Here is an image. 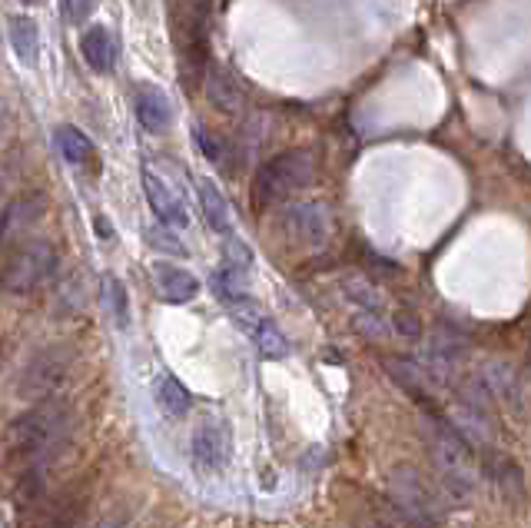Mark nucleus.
I'll use <instances>...</instances> for the list:
<instances>
[{"label":"nucleus","mask_w":531,"mask_h":528,"mask_svg":"<svg viewBox=\"0 0 531 528\" xmlns=\"http://www.w3.org/2000/svg\"><path fill=\"white\" fill-rule=\"evenodd\" d=\"M150 243L156 246V250H166V253H176V256H183L186 250L180 246V240H176L173 233H160V230H150Z\"/></svg>","instance_id":"obj_29"},{"label":"nucleus","mask_w":531,"mask_h":528,"mask_svg":"<svg viewBox=\"0 0 531 528\" xmlns=\"http://www.w3.org/2000/svg\"><path fill=\"white\" fill-rule=\"evenodd\" d=\"M74 366V352L67 346H44L37 356L27 359L24 372L17 379V396L24 402H44L64 386Z\"/></svg>","instance_id":"obj_6"},{"label":"nucleus","mask_w":531,"mask_h":528,"mask_svg":"<svg viewBox=\"0 0 531 528\" xmlns=\"http://www.w3.org/2000/svg\"><path fill=\"white\" fill-rule=\"evenodd\" d=\"M468 346H472V339H468L465 326L462 323H449V319H442L439 326H435L432 333V349H429V366H422L429 372V379H445V372H449L458 359L465 356Z\"/></svg>","instance_id":"obj_9"},{"label":"nucleus","mask_w":531,"mask_h":528,"mask_svg":"<svg viewBox=\"0 0 531 528\" xmlns=\"http://www.w3.org/2000/svg\"><path fill=\"white\" fill-rule=\"evenodd\" d=\"M83 505H87V492L83 489H67L57 499H40L37 505H30L34 512V525L30 528H80Z\"/></svg>","instance_id":"obj_11"},{"label":"nucleus","mask_w":531,"mask_h":528,"mask_svg":"<svg viewBox=\"0 0 531 528\" xmlns=\"http://www.w3.org/2000/svg\"><path fill=\"white\" fill-rule=\"evenodd\" d=\"M193 465L203 475H220L226 472L229 459H233V436H229L226 422L206 419L200 422V429L193 432Z\"/></svg>","instance_id":"obj_8"},{"label":"nucleus","mask_w":531,"mask_h":528,"mask_svg":"<svg viewBox=\"0 0 531 528\" xmlns=\"http://www.w3.org/2000/svg\"><path fill=\"white\" fill-rule=\"evenodd\" d=\"M143 193H147L150 210L160 216V223H166V226H186L190 223V213H186L180 193H176L163 176H156L150 167L143 170Z\"/></svg>","instance_id":"obj_13"},{"label":"nucleus","mask_w":531,"mask_h":528,"mask_svg":"<svg viewBox=\"0 0 531 528\" xmlns=\"http://www.w3.org/2000/svg\"><path fill=\"white\" fill-rule=\"evenodd\" d=\"M80 50H83V60L97 74H110L117 67V40H113L107 27H90L80 40Z\"/></svg>","instance_id":"obj_18"},{"label":"nucleus","mask_w":531,"mask_h":528,"mask_svg":"<svg viewBox=\"0 0 531 528\" xmlns=\"http://www.w3.org/2000/svg\"><path fill=\"white\" fill-rule=\"evenodd\" d=\"M4 359H7V346H4V339H0V366H4Z\"/></svg>","instance_id":"obj_31"},{"label":"nucleus","mask_w":531,"mask_h":528,"mask_svg":"<svg viewBox=\"0 0 531 528\" xmlns=\"http://www.w3.org/2000/svg\"><path fill=\"white\" fill-rule=\"evenodd\" d=\"M54 143H57L60 157H64L67 163H74V167H80V163H87L93 157V143L83 137V130L70 127V123L54 130Z\"/></svg>","instance_id":"obj_24"},{"label":"nucleus","mask_w":531,"mask_h":528,"mask_svg":"<svg viewBox=\"0 0 531 528\" xmlns=\"http://www.w3.org/2000/svg\"><path fill=\"white\" fill-rule=\"evenodd\" d=\"M77 432L74 402L50 396L34 402L14 426H10V455L24 465V472L50 475L54 462L67 452Z\"/></svg>","instance_id":"obj_1"},{"label":"nucleus","mask_w":531,"mask_h":528,"mask_svg":"<svg viewBox=\"0 0 531 528\" xmlns=\"http://www.w3.org/2000/svg\"><path fill=\"white\" fill-rule=\"evenodd\" d=\"M203 93H206V100H210L213 107L223 110V113H236L239 107H243V93H239L236 80L229 77L226 70H220V67H210V70H206Z\"/></svg>","instance_id":"obj_20"},{"label":"nucleus","mask_w":531,"mask_h":528,"mask_svg":"<svg viewBox=\"0 0 531 528\" xmlns=\"http://www.w3.org/2000/svg\"><path fill=\"white\" fill-rule=\"evenodd\" d=\"M283 226L296 240H303L309 246H322L332 233V216L322 203H296L286 210Z\"/></svg>","instance_id":"obj_12"},{"label":"nucleus","mask_w":531,"mask_h":528,"mask_svg":"<svg viewBox=\"0 0 531 528\" xmlns=\"http://www.w3.org/2000/svg\"><path fill=\"white\" fill-rule=\"evenodd\" d=\"M100 296H103V309L110 313V323L117 329H127L130 326V296H127V286L120 283V276H113V273L103 276Z\"/></svg>","instance_id":"obj_22"},{"label":"nucleus","mask_w":531,"mask_h":528,"mask_svg":"<svg viewBox=\"0 0 531 528\" xmlns=\"http://www.w3.org/2000/svg\"><path fill=\"white\" fill-rule=\"evenodd\" d=\"M389 499L395 512L402 515V522L409 528H439V502L429 489V482L422 479L419 469L412 465H399L389 475Z\"/></svg>","instance_id":"obj_5"},{"label":"nucleus","mask_w":531,"mask_h":528,"mask_svg":"<svg viewBox=\"0 0 531 528\" xmlns=\"http://www.w3.org/2000/svg\"><path fill=\"white\" fill-rule=\"evenodd\" d=\"M385 372H389L395 386H402L405 392H409V396L419 402L425 412H435V406H432V379H429V372H425L422 366H415V362H409V359L389 356V359H385Z\"/></svg>","instance_id":"obj_15"},{"label":"nucleus","mask_w":531,"mask_h":528,"mask_svg":"<svg viewBox=\"0 0 531 528\" xmlns=\"http://www.w3.org/2000/svg\"><path fill=\"white\" fill-rule=\"evenodd\" d=\"M213 293H216V299H223L226 306L249 303V293H246V266L223 263V266L213 273Z\"/></svg>","instance_id":"obj_21"},{"label":"nucleus","mask_w":531,"mask_h":528,"mask_svg":"<svg viewBox=\"0 0 531 528\" xmlns=\"http://www.w3.org/2000/svg\"><path fill=\"white\" fill-rule=\"evenodd\" d=\"M425 445H429L435 472L452 499H468L478 489L482 465H478V449L468 442L465 432L435 409L425 419Z\"/></svg>","instance_id":"obj_2"},{"label":"nucleus","mask_w":531,"mask_h":528,"mask_svg":"<svg viewBox=\"0 0 531 528\" xmlns=\"http://www.w3.org/2000/svg\"><path fill=\"white\" fill-rule=\"evenodd\" d=\"M24 4H40V0H24Z\"/></svg>","instance_id":"obj_32"},{"label":"nucleus","mask_w":531,"mask_h":528,"mask_svg":"<svg viewBox=\"0 0 531 528\" xmlns=\"http://www.w3.org/2000/svg\"><path fill=\"white\" fill-rule=\"evenodd\" d=\"M316 176V160L306 150H286L263 163L253 180V200L256 206H273L289 200L296 190H306Z\"/></svg>","instance_id":"obj_4"},{"label":"nucleus","mask_w":531,"mask_h":528,"mask_svg":"<svg viewBox=\"0 0 531 528\" xmlns=\"http://www.w3.org/2000/svg\"><path fill=\"white\" fill-rule=\"evenodd\" d=\"M392 329H395V336L409 339V343H415V339L422 336V323L412 309H399V313L392 316Z\"/></svg>","instance_id":"obj_26"},{"label":"nucleus","mask_w":531,"mask_h":528,"mask_svg":"<svg viewBox=\"0 0 531 528\" xmlns=\"http://www.w3.org/2000/svg\"><path fill=\"white\" fill-rule=\"evenodd\" d=\"M123 525H127V512H110V515H103V519L97 522V525H93V528H123Z\"/></svg>","instance_id":"obj_30"},{"label":"nucleus","mask_w":531,"mask_h":528,"mask_svg":"<svg viewBox=\"0 0 531 528\" xmlns=\"http://www.w3.org/2000/svg\"><path fill=\"white\" fill-rule=\"evenodd\" d=\"M153 283H156V293H160V299H166V303H190V299L200 296V279H196L190 269H180L173 263H156Z\"/></svg>","instance_id":"obj_14"},{"label":"nucleus","mask_w":531,"mask_h":528,"mask_svg":"<svg viewBox=\"0 0 531 528\" xmlns=\"http://www.w3.org/2000/svg\"><path fill=\"white\" fill-rule=\"evenodd\" d=\"M10 44H14L17 57L24 64H37V50H40V37H37V24L27 17H14L10 20Z\"/></svg>","instance_id":"obj_25"},{"label":"nucleus","mask_w":531,"mask_h":528,"mask_svg":"<svg viewBox=\"0 0 531 528\" xmlns=\"http://www.w3.org/2000/svg\"><path fill=\"white\" fill-rule=\"evenodd\" d=\"M196 190H200V203H203V213H206V223L213 226L216 233H229V203L226 196L216 190L213 180H200L196 183Z\"/></svg>","instance_id":"obj_23"},{"label":"nucleus","mask_w":531,"mask_h":528,"mask_svg":"<svg viewBox=\"0 0 531 528\" xmlns=\"http://www.w3.org/2000/svg\"><path fill=\"white\" fill-rule=\"evenodd\" d=\"M239 329H246L266 356H286L289 352V343H286V336L279 333V326L273 323V319L259 316L249 303H243V309H239Z\"/></svg>","instance_id":"obj_17"},{"label":"nucleus","mask_w":531,"mask_h":528,"mask_svg":"<svg viewBox=\"0 0 531 528\" xmlns=\"http://www.w3.org/2000/svg\"><path fill=\"white\" fill-rule=\"evenodd\" d=\"M196 143H200V150L206 153V160H213V163L226 160V143L220 137H213L206 127H196Z\"/></svg>","instance_id":"obj_27"},{"label":"nucleus","mask_w":531,"mask_h":528,"mask_svg":"<svg viewBox=\"0 0 531 528\" xmlns=\"http://www.w3.org/2000/svg\"><path fill=\"white\" fill-rule=\"evenodd\" d=\"M153 396H156V406H160V412H163V416H170V419H183L186 412H190V406H193L190 389H186L176 376H170V372H163V376L153 382Z\"/></svg>","instance_id":"obj_19"},{"label":"nucleus","mask_w":531,"mask_h":528,"mask_svg":"<svg viewBox=\"0 0 531 528\" xmlns=\"http://www.w3.org/2000/svg\"><path fill=\"white\" fill-rule=\"evenodd\" d=\"M133 107H137V120L147 127L150 133H163L173 123V103L170 97L153 87V84H140L133 93Z\"/></svg>","instance_id":"obj_16"},{"label":"nucleus","mask_w":531,"mask_h":528,"mask_svg":"<svg viewBox=\"0 0 531 528\" xmlns=\"http://www.w3.org/2000/svg\"><path fill=\"white\" fill-rule=\"evenodd\" d=\"M60 253L47 240H27L14 246L0 266V289L14 296H30L57 279Z\"/></svg>","instance_id":"obj_3"},{"label":"nucleus","mask_w":531,"mask_h":528,"mask_svg":"<svg viewBox=\"0 0 531 528\" xmlns=\"http://www.w3.org/2000/svg\"><path fill=\"white\" fill-rule=\"evenodd\" d=\"M44 210H47V200H44V193H37V190L20 193V196H14V200L4 203V210H0V260L14 250L17 240L30 230V226L40 223Z\"/></svg>","instance_id":"obj_7"},{"label":"nucleus","mask_w":531,"mask_h":528,"mask_svg":"<svg viewBox=\"0 0 531 528\" xmlns=\"http://www.w3.org/2000/svg\"><path fill=\"white\" fill-rule=\"evenodd\" d=\"M64 10H67V17L74 20V24H83V20L97 10V0H64Z\"/></svg>","instance_id":"obj_28"},{"label":"nucleus","mask_w":531,"mask_h":528,"mask_svg":"<svg viewBox=\"0 0 531 528\" xmlns=\"http://www.w3.org/2000/svg\"><path fill=\"white\" fill-rule=\"evenodd\" d=\"M342 293H346L349 306L356 309L359 326L366 329L369 336H382L385 333V303L379 296V289L369 283V279L349 276L342 279Z\"/></svg>","instance_id":"obj_10"}]
</instances>
